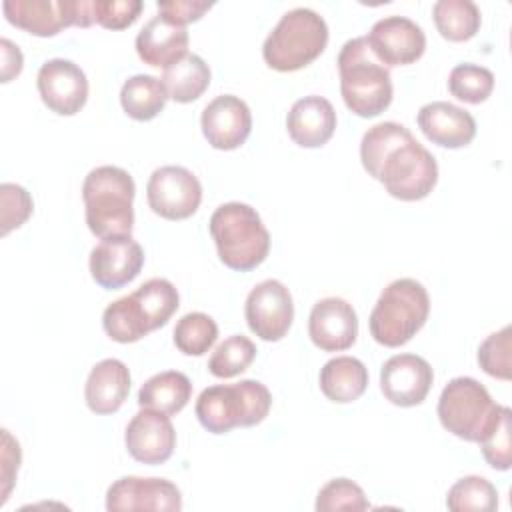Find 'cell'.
<instances>
[{"mask_svg": "<svg viewBox=\"0 0 512 512\" xmlns=\"http://www.w3.org/2000/svg\"><path fill=\"white\" fill-rule=\"evenodd\" d=\"M364 170L398 200L426 198L438 182L436 158L398 122L370 126L360 142Z\"/></svg>", "mask_w": 512, "mask_h": 512, "instance_id": "6da1fadb", "label": "cell"}, {"mask_svg": "<svg viewBox=\"0 0 512 512\" xmlns=\"http://www.w3.org/2000/svg\"><path fill=\"white\" fill-rule=\"evenodd\" d=\"M340 92L350 112L362 118L382 114L392 102L390 70L374 56L366 36L344 42L338 54Z\"/></svg>", "mask_w": 512, "mask_h": 512, "instance_id": "7a4b0ae2", "label": "cell"}, {"mask_svg": "<svg viewBox=\"0 0 512 512\" xmlns=\"http://www.w3.org/2000/svg\"><path fill=\"white\" fill-rule=\"evenodd\" d=\"M134 194L132 176L120 166L92 168L82 184L86 206V224L94 236H130L134 228Z\"/></svg>", "mask_w": 512, "mask_h": 512, "instance_id": "3957f363", "label": "cell"}, {"mask_svg": "<svg viewBox=\"0 0 512 512\" xmlns=\"http://www.w3.org/2000/svg\"><path fill=\"white\" fill-rule=\"evenodd\" d=\"M208 228L220 262L232 270H254L270 252V232L250 204H220L212 212Z\"/></svg>", "mask_w": 512, "mask_h": 512, "instance_id": "277c9868", "label": "cell"}, {"mask_svg": "<svg viewBox=\"0 0 512 512\" xmlns=\"http://www.w3.org/2000/svg\"><path fill=\"white\" fill-rule=\"evenodd\" d=\"M328 44V24L312 8H292L280 16L262 46L264 62L278 72H294L314 62Z\"/></svg>", "mask_w": 512, "mask_h": 512, "instance_id": "5b68a950", "label": "cell"}, {"mask_svg": "<svg viewBox=\"0 0 512 512\" xmlns=\"http://www.w3.org/2000/svg\"><path fill=\"white\" fill-rule=\"evenodd\" d=\"M272 406L270 390L258 380L236 384H214L204 388L196 400V418L212 434L230 432L236 426L260 424Z\"/></svg>", "mask_w": 512, "mask_h": 512, "instance_id": "8992f818", "label": "cell"}, {"mask_svg": "<svg viewBox=\"0 0 512 512\" xmlns=\"http://www.w3.org/2000/svg\"><path fill=\"white\" fill-rule=\"evenodd\" d=\"M430 296L414 278L390 282L378 296L370 312L372 338L388 348L406 344L428 320Z\"/></svg>", "mask_w": 512, "mask_h": 512, "instance_id": "52a82bcc", "label": "cell"}, {"mask_svg": "<svg viewBox=\"0 0 512 512\" xmlns=\"http://www.w3.org/2000/svg\"><path fill=\"white\" fill-rule=\"evenodd\" d=\"M496 408L490 392L470 376L452 378L438 398L440 424L466 442H480Z\"/></svg>", "mask_w": 512, "mask_h": 512, "instance_id": "ba28073f", "label": "cell"}, {"mask_svg": "<svg viewBox=\"0 0 512 512\" xmlns=\"http://www.w3.org/2000/svg\"><path fill=\"white\" fill-rule=\"evenodd\" d=\"M6 20L34 36H54L68 26H90L92 0H4Z\"/></svg>", "mask_w": 512, "mask_h": 512, "instance_id": "9c48e42d", "label": "cell"}, {"mask_svg": "<svg viewBox=\"0 0 512 512\" xmlns=\"http://www.w3.org/2000/svg\"><path fill=\"white\" fill-rule=\"evenodd\" d=\"M146 198L154 214L166 220H186L202 202V184L188 168L168 164L150 174Z\"/></svg>", "mask_w": 512, "mask_h": 512, "instance_id": "30bf717a", "label": "cell"}, {"mask_svg": "<svg viewBox=\"0 0 512 512\" xmlns=\"http://www.w3.org/2000/svg\"><path fill=\"white\" fill-rule=\"evenodd\" d=\"M244 316L248 328L266 342L282 340L294 320V302L290 290L274 278L262 280L246 296Z\"/></svg>", "mask_w": 512, "mask_h": 512, "instance_id": "8fae6325", "label": "cell"}, {"mask_svg": "<svg viewBox=\"0 0 512 512\" xmlns=\"http://www.w3.org/2000/svg\"><path fill=\"white\" fill-rule=\"evenodd\" d=\"M366 40L374 56L386 68L412 64L426 50V34L420 24L398 14L376 20Z\"/></svg>", "mask_w": 512, "mask_h": 512, "instance_id": "7c38bea8", "label": "cell"}, {"mask_svg": "<svg viewBox=\"0 0 512 512\" xmlns=\"http://www.w3.org/2000/svg\"><path fill=\"white\" fill-rule=\"evenodd\" d=\"M42 102L60 116H74L88 100V78L84 70L66 58L46 60L36 76Z\"/></svg>", "mask_w": 512, "mask_h": 512, "instance_id": "4fadbf2b", "label": "cell"}, {"mask_svg": "<svg viewBox=\"0 0 512 512\" xmlns=\"http://www.w3.org/2000/svg\"><path fill=\"white\" fill-rule=\"evenodd\" d=\"M182 508V494L176 484L166 478L122 476L108 486L106 510H166L178 512Z\"/></svg>", "mask_w": 512, "mask_h": 512, "instance_id": "5bb4252c", "label": "cell"}, {"mask_svg": "<svg viewBox=\"0 0 512 512\" xmlns=\"http://www.w3.org/2000/svg\"><path fill=\"white\" fill-rule=\"evenodd\" d=\"M144 264V250L132 236L102 238L90 252V274L106 290L132 282Z\"/></svg>", "mask_w": 512, "mask_h": 512, "instance_id": "9a60e30c", "label": "cell"}, {"mask_svg": "<svg viewBox=\"0 0 512 512\" xmlns=\"http://www.w3.org/2000/svg\"><path fill=\"white\" fill-rule=\"evenodd\" d=\"M432 382V366L418 354L390 356L380 368L382 394L386 400L402 408L422 404L432 388Z\"/></svg>", "mask_w": 512, "mask_h": 512, "instance_id": "2e32d148", "label": "cell"}, {"mask_svg": "<svg viewBox=\"0 0 512 512\" xmlns=\"http://www.w3.org/2000/svg\"><path fill=\"white\" fill-rule=\"evenodd\" d=\"M124 444L134 460L150 466L164 464L174 452L176 430L168 414L140 408L126 426Z\"/></svg>", "mask_w": 512, "mask_h": 512, "instance_id": "e0dca14e", "label": "cell"}, {"mask_svg": "<svg viewBox=\"0 0 512 512\" xmlns=\"http://www.w3.org/2000/svg\"><path fill=\"white\" fill-rule=\"evenodd\" d=\"M200 126L212 148L236 150L250 136L252 114L242 98L234 94H220L204 106Z\"/></svg>", "mask_w": 512, "mask_h": 512, "instance_id": "ac0fdd59", "label": "cell"}, {"mask_svg": "<svg viewBox=\"0 0 512 512\" xmlns=\"http://www.w3.org/2000/svg\"><path fill=\"white\" fill-rule=\"evenodd\" d=\"M308 334L312 344L324 352L348 350L358 336L356 310L344 298H322L310 310Z\"/></svg>", "mask_w": 512, "mask_h": 512, "instance_id": "d6986e66", "label": "cell"}, {"mask_svg": "<svg viewBox=\"0 0 512 512\" xmlns=\"http://www.w3.org/2000/svg\"><path fill=\"white\" fill-rule=\"evenodd\" d=\"M416 120L422 134L442 148L468 146L476 136V120L472 114L444 100L424 104Z\"/></svg>", "mask_w": 512, "mask_h": 512, "instance_id": "ffe728a7", "label": "cell"}, {"mask_svg": "<svg viewBox=\"0 0 512 512\" xmlns=\"http://www.w3.org/2000/svg\"><path fill=\"white\" fill-rule=\"evenodd\" d=\"M286 130L298 146L320 148L336 130V110L324 96H304L292 104L286 116Z\"/></svg>", "mask_w": 512, "mask_h": 512, "instance_id": "44dd1931", "label": "cell"}, {"mask_svg": "<svg viewBox=\"0 0 512 512\" xmlns=\"http://www.w3.org/2000/svg\"><path fill=\"white\" fill-rule=\"evenodd\" d=\"M136 52L144 64L168 68L188 54V30L158 14L140 28Z\"/></svg>", "mask_w": 512, "mask_h": 512, "instance_id": "7402d4cb", "label": "cell"}, {"mask_svg": "<svg viewBox=\"0 0 512 512\" xmlns=\"http://www.w3.org/2000/svg\"><path fill=\"white\" fill-rule=\"evenodd\" d=\"M130 392V370L118 358H104L92 366L84 398L94 414H114Z\"/></svg>", "mask_w": 512, "mask_h": 512, "instance_id": "603a6c76", "label": "cell"}, {"mask_svg": "<svg viewBox=\"0 0 512 512\" xmlns=\"http://www.w3.org/2000/svg\"><path fill=\"white\" fill-rule=\"evenodd\" d=\"M318 382L322 394L328 400L348 404L366 392L368 370L354 356H336L322 366Z\"/></svg>", "mask_w": 512, "mask_h": 512, "instance_id": "cb8c5ba5", "label": "cell"}, {"mask_svg": "<svg viewBox=\"0 0 512 512\" xmlns=\"http://www.w3.org/2000/svg\"><path fill=\"white\" fill-rule=\"evenodd\" d=\"M192 396V382L184 372L166 370L150 376L138 390L140 408H152L168 416L178 414Z\"/></svg>", "mask_w": 512, "mask_h": 512, "instance_id": "d4e9b609", "label": "cell"}, {"mask_svg": "<svg viewBox=\"0 0 512 512\" xmlns=\"http://www.w3.org/2000/svg\"><path fill=\"white\" fill-rule=\"evenodd\" d=\"M102 326H104V332L120 344L138 342L140 338H144L148 332L154 330L146 308L142 306V302L134 292L114 300L104 308Z\"/></svg>", "mask_w": 512, "mask_h": 512, "instance_id": "484cf974", "label": "cell"}, {"mask_svg": "<svg viewBox=\"0 0 512 512\" xmlns=\"http://www.w3.org/2000/svg\"><path fill=\"white\" fill-rule=\"evenodd\" d=\"M210 66L198 54H186L162 72V84L168 98L188 104L198 100L210 86Z\"/></svg>", "mask_w": 512, "mask_h": 512, "instance_id": "4316f807", "label": "cell"}, {"mask_svg": "<svg viewBox=\"0 0 512 512\" xmlns=\"http://www.w3.org/2000/svg\"><path fill=\"white\" fill-rule=\"evenodd\" d=\"M168 100V92L160 78L150 74L130 76L120 90L122 110L140 122L156 118Z\"/></svg>", "mask_w": 512, "mask_h": 512, "instance_id": "83f0119b", "label": "cell"}, {"mask_svg": "<svg viewBox=\"0 0 512 512\" xmlns=\"http://www.w3.org/2000/svg\"><path fill=\"white\" fill-rule=\"evenodd\" d=\"M432 16L442 38L450 42H466L480 30L482 14L472 0H438Z\"/></svg>", "mask_w": 512, "mask_h": 512, "instance_id": "f1b7e54d", "label": "cell"}, {"mask_svg": "<svg viewBox=\"0 0 512 512\" xmlns=\"http://www.w3.org/2000/svg\"><path fill=\"white\" fill-rule=\"evenodd\" d=\"M446 506L454 512H492L498 508V492L484 476H464L450 486Z\"/></svg>", "mask_w": 512, "mask_h": 512, "instance_id": "f546056e", "label": "cell"}, {"mask_svg": "<svg viewBox=\"0 0 512 512\" xmlns=\"http://www.w3.org/2000/svg\"><path fill=\"white\" fill-rule=\"evenodd\" d=\"M218 338V326L204 312H188L174 326V344L186 356L206 354Z\"/></svg>", "mask_w": 512, "mask_h": 512, "instance_id": "4dcf8cb0", "label": "cell"}, {"mask_svg": "<svg viewBox=\"0 0 512 512\" xmlns=\"http://www.w3.org/2000/svg\"><path fill=\"white\" fill-rule=\"evenodd\" d=\"M256 358V346L248 336L232 334L224 338L208 360V370L216 378H234L242 374Z\"/></svg>", "mask_w": 512, "mask_h": 512, "instance_id": "1f68e13d", "label": "cell"}, {"mask_svg": "<svg viewBox=\"0 0 512 512\" xmlns=\"http://www.w3.org/2000/svg\"><path fill=\"white\" fill-rule=\"evenodd\" d=\"M510 424H512V410L508 406L498 404L486 432L482 434V438L478 442L484 460L494 470H510V466H512Z\"/></svg>", "mask_w": 512, "mask_h": 512, "instance_id": "d6a6232c", "label": "cell"}, {"mask_svg": "<svg viewBox=\"0 0 512 512\" xmlns=\"http://www.w3.org/2000/svg\"><path fill=\"white\" fill-rule=\"evenodd\" d=\"M448 90L454 98L462 102L480 104L488 100V96L494 90V74L492 70L480 64H458L448 74Z\"/></svg>", "mask_w": 512, "mask_h": 512, "instance_id": "836d02e7", "label": "cell"}, {"mask_svg": "<svg viewBox=\"0 0 512 512\" xmlns=\"http://www.w3.org/2000/svg\"><path fill=\"white\" fill-rule=\"evenodd\" d=\"M370 508V502L364 490L350 478H332L326 482L316 496L318 512H364Z\"/></svg>", "mask_w": 512, "mask_h": 512, "instance_id": "e575fe53", "label": "cell"}, {"mask_svg": "<svg viewBox=\"0 0 512 512\" xmlns=\"http://www.w3.org/2000/svg\"><path fill=\"white\" fill-rule=\"evenodd\" d=\"M510 326H504L498 332H492L478 346V364L480 368L498 380H510Z\"/></svg>", "mask_w": 512, "mask_h": 512, "instance_id": "d590c367", "label": "cell"}, {"mask_svg": "<svg viewBox=\"0 0 512 512\" xmlns=\"http://www.w3.org/2000/svg\"><path fill=\"white\" fill-rule=\"evenodd\" d=\"M0 202H2V216H0L2 236H6L14 228H20L34 210L30 192L20 184H12V182H4L0 186Z\"/></svg>", "mask_w": 512, "mask_h": 512, "instance_id": "8d00e7d4", "label": "cell"}, {"mask_svg": "<svg viewBox=\"0 0 512 512\" xmlns=\"http://www.w3.org/2000/svg\"><path fill=\"white\" fill-rule=\"evenodd\" d=\"M142 8L140 0H92V18L104 28L122 30L136 22Z\"/></svg>", "mask_w": 512, "mask_h": 512, "instance_id": "74e56055", "label": "cell"}, {"mask_svg": "<svg viewBox=\"0 0 512 512\" xmlns=\"http://www.w3.org/2000/svg\"><path fill=\"white\" fill-rule=\"evenodd\" d=\"M158 14L166 20L186 26L188 22H196L212 8V2L206 0H162L156 4Z\"/></svg>", "mask_w": 512, "mask_h": 512, "instance_id": "f35d334b", "label": "cell"}, {"mask_svg": "<svg viewBox=\"0 0 512 512\" xmlns=\"http://www.w3.org/2000/svg\"><path fill=\"white\" fill-rule=\"evenodd\" d=\"M20 466V444L12 438V434L4 428L2 430V470H0V504L8 500V494L14 486V478Z\"/></svg>", "mask_w": 512, "mask_h": 512, "instance_id": "ab89813d", "label": "cell"}, {"mask_svg": "<svg viewBox=\"0 0 512 512\" xmlns=\"http://www.w3.org/2000/svg\"><path fill=\"white\" fill-rule=\"evenodd\" d=\"M0 50H2V82H10L14 76L22 72L24 58L20 48L8 38L0 40Z\"/></svg>", "mask_w": 512, "mask_h": 512, "instance_id": "60d3db41", "label": "cell"}]
</instances>
